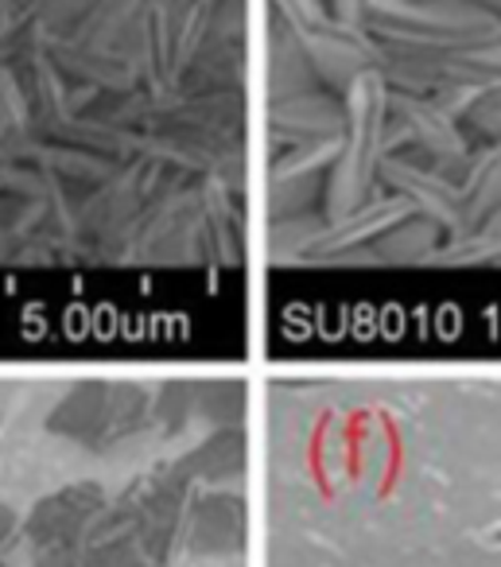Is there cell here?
Segmentation results:
<instances>
[{
	"label": "cell",
	"mask_w": 501,
	"mask_h": 567,
	"mask_svg": "<svg viewBox=\"0 0 501 567\" xmlns=\"http://www.w3.org/2000/svg\"><path fill=\"white\" fill-rule=\"evenodd\" d=\"M369 4H374V0H335V17L354 28H361L369 17Z\"/></svg>",
	"instance_id": "obj_3"
},
{
	"label": "cell",
	"mask_w": 501,
	"mask_h": 567,
	"mask_svg": "<svg viewBox=\"0 0 501 567\" xmlns=\"http://www.w3.org/2000/svg\"><path fill=\"white\" fill-rule=\"evenodd\" d=\"M478 4H482V9H490V12H498V17H501V0H478Z\"/></svg>",
	"instance_id": "obj_4"
},
{
	"label": "cell",
	"mask_w": 501,
	"mask_h": 567,
	"mask_svg": "<svg viewBox=\"0 0 501 567\" xmlns=\"http://www.w3.org/2000/svg\"><path fill=\"white\" fill-rule=\"evenodd\" d=\"M366 24L423 51H470L501 40V17L478 0H374Z\"/></svg>",
	"instance_id": "obj_1"
},
{
	"label": "cell",
	"mask_w": 501,
	"mask_h": 567,
	"mask_svg": "<svg viewBox=\"0 0 501 567\" xmlns=\"http://www.w3.org/2000/svg\"><path fill=\"white\" fill-rule=\"evenodd\" d=\"M447 74H454L467 86H501V40L485 43V48H470V51H454L447 59Z\"/></svg>",
	"instance_id": "obj_2"
}]
</instances>
